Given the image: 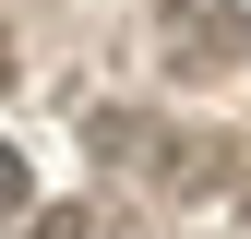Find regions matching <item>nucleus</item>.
<instances>
[{
    "instance_id": "obj_4",
    "label": "nucleus",
    "mask_w": 251,
    "mask_h": 239,
    "mask_svg": "<svg viewBox=\"0 0 251 239\" xmlns=\"http://www.w3.org/2000/svg\"><path fill=\"white\" fill-rule=\"evenodd\" d=\"M0 84H12V48H0Z\"/></svg>"
},
{
    "instance_id": "obj_1",
    "label": "nucleus",
    "mask_w": 251,
    "mask_h": 239,
    "mask_svg": "<svg viewBox=\"0 0 251 239\" xmlns=\"http://www.w3.org/2000/svg\"><path fill=\"white\" fill-rule=\"evenodd\" d=\"M239 60H251V24L239 12H179V72H192V84L239 72Z\"/></svg>"
},
{
    "instance_id": "obj_2",
    "label": "nucleus",
    "mask_w": 251,
    "mask_h": 239,
    "mask_svg": "<svg viewBox=\"0 0 251 239\" xmlns=\"http://www.w3.org/2000/svg\"><path fill=\"white\" fill-rule=\"evenodd\" d=\"M24 203H36V167H24L12 143H0V215H24Z\"/></svg>"
},
{
    "instance_id": "obj_3",
    "label": "nucleus",
    "mask_w": 251,
    "mask_h": 239,
    "mask_svg": "<svg viewBox=\"0 0 251 239\" xmlns=\"http://www.w3.org/2000/svg\"><path fill=\"white\" fill-rule=\"evenodd\" d=\"M24 239H84V203H48V215L24 227Z\"/></svg>"
}]
</instances>
